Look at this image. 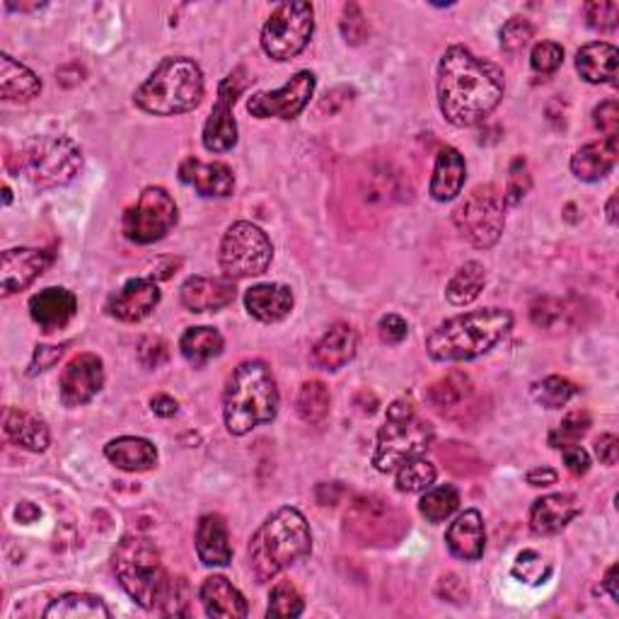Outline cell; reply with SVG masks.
Listing matches in <instances>:
<instances>
[{"label":"cell","instance_id":"cell-49","mask_svg":"<svg viewBox=\"0 0 619 619\" xmlns=\"http://www.w3.org/2000/svg\"><path fill=\"white\" fill-rule=\"evenodd\" d=\"M341 34L346 36V42L351 44H361L368 36V22L363 10L358 8L356 3L344 6V15H341Z\"/></svg>","mask_w":619,"mask_h":619},{"label":"cell","instance_id":"cell-33","mask_svg":"<svg viewBox=\"0 0 619 619\" xmlns=\"http://www.w3.org/2000/svg\"><path fill=\"white\" fill-rule=\"evenodd\" d=\"M617 163V139L588 143L572 158V172L580 182H598L610 175Z\"/></svg>","mask_w":619,"mask_h":619},{"label":"cell","instance_id":"cell-44","mask_svg":"<svg viewBox=\"0 0 619 619\" xmlns=\"http://www.w3.org/2000/svg\"><path fill=\"white\" fill-rule=\"evenodd\" d=\"M590 428V414L588 412H572L560 426L550 433V445L556 450L566 448V445H576L586 436Z\"/></svg>","mask_w":619,"mask_h":619},{"label":"cell","instance_id":"cell-60","mask_svg":"<svg viewBox=\"0 0 619 619\" xmlns=\"http://www.w3.org/2000/svg\"><path fill=\"white\" fill-rule=\"evenodd\" d=\"M15 515H18L20 523H32L34 518H40V509H36V506L30 503V501H22V503L18 506Z\"/></svg>","mask_w":619,"mask_h":619},{"label":"cell","instance_id":"cell-6","mask_svg":"<svg viewBox=\"0 0 619 619\" xmlns=\"http://www.w3.org/2000/svg\"><path fill=\"white\" fill-rule=\"evenodd\" d=\"M115 572L121 588L145 610L163 608L170 576L155 544L143 535H127L115 552Z\"/></svg>","mask_w":619,"mask_h":619},{"label":"cell","instance_id":"cell-34","mask_svg":"<svg viewBox=\"0 0 619 619\" xmlns=\"http://www.w3.org/2000/svg\"><path fill=\"white\" fill-rule=\"evenodd\" d=\"M617 61H619L617 46H612L608 42H593V44H586L576 54V70L580 73V78L593 85L615 83Z\"/></svg>","mask_w":619,"mask_h":619},{"label":"cell","instance_id":"cell-47","mask_svg":"<svg viewBox=\"0 0 619 619\" xmlns=\"http://www.w3.org/2000/svg\"><path fill=\"white\" fill-rule=\"evenodd\" d=\"M586 22L596 32H615L619 24V3L612 0H593L586 6Z\"/></svg>","mask_w":619,"mask_h":619},{"label":"cell","instance_id":"cell-14","mask_svg":"<svg viewBox=\"0 0 619 619\" xmlns=\"http://www.w3.org/2000/svg\"><path fill=\"white\" fill-rule=\"evenodd\" d=\"M315 93V76L310 70H301L274 93H257L247 102V111L257 119H295L307 107Z\"/></svg>","mask_w":619,"mask_h":619},{"label":"cell","instance_id":"cell-12","mask_svg":"<svg viewBox=\"0 0 619 619\" xmlns=\"http://www.w3.org/2000/svg\"><path fill=\"white\" fill-rule=\"evenodd\" d=\"M315 30L313 6L303 0L281 3L271 12L262 30V48L269 58L289 61L298 56L307 46Z\"/></svg>","mask_w":619,"mask_h":619},{"label":"cell","instance_id":"cell-20","mask_svg":"<svg viewBox=\"0 0 619 619\" xmlns=\"http://www.w3.org/2000/svg\"><path fill=\"white\" fill-rule=\"evenodd\" d=\"M235 283L232 279H208V276H192L184 281L180 291L182 305L189 313H216V310L228 307L235 301Z\"/></svg>","mask_w":619,"mask_h":619},{"label":"cell","instance_id":"cell-24","mask_svg":"<svg viewBox=\"0 0 619 619\" xmlns=\"http://www.w3.org/2000/svg\"><path fill=\"white\" fill-rule=\"evenodd\" d=\"M445 544L457 560L477 562L487 547L485 520H481L479 511H465L463 515H457L455 523L445 532Z\"/></svg>","mask_w":619,"mask_h":619},{"label":"cell","instance_id":"cell-32","mask_svg":"<svg viewBox=\"0 0 619 619\" xmlns=\"http://www.w3.org/2000/svg\"><path fill=\"white\" fill-rule=\"evenodd\" d=\"M42 93V80L20 61L0 56V97L8 102H30Z\"/></svg>","mask_w":619,"mask_h":619},{"label":"cell","instance_id":"cell-27","mask_svg":"<svg viewBox=\"0 0 619 619\" xmlns=\"http://www.w3.org/2000/svg\"><path fill=\"white\" fill-rule=\"evenodd\" d=\"M358 349V337L351 325L337 322L313 349V363L322 370H339L351 361Z\"/></svg>","mask_w":619,"mask_h":619},{"label":"cell","instance_id":"cell-11","mask_svg":"<svg viewBox=\"0 0 619 619\" xmlns=\"http://www.w3.org/2000/svg\"><path fill=\"white\" fill-rule=\"evenodd\" d=\"M274 257V247L262 228L240 220L222 235L220 242V269L228 279H250L264 274Z\"/></svg>","mask_w":619,"mask_h":619},{"label":"cell","instance_id":"cell-62","mask_svg":"<svg viewBox=\"0 0 619 619\" xmlns=\"http://www.w3.org/2000/svg\"><path fill=\"white\" fill-rule=\"evenodd\" d=\"M3 194H6V204H10V202H12V196H10V189H8V187H3Z\"/></svg>","mask_w":619,"mask_h":619},{"label":"cell","instance_id":"cell-38","mask_svg":"<svg viewBox=\"0 0 619 619\" xmlns=\"http://www.w3.org/2000/svg\"><path fill=\"white\" fill-rule=\"evenodd\" d=\"M329 390L322 380H307L298 392V414L310 426H322L329 416Z\"/></svg>","mask_w":619,"mask_h":619},{"label":"cell","instance_id":"cell-10","mask_svg":"<svg viewBox=\"0 0 619 619\" xmlns=\"http://www.w3.org/2000/svg\"><path fill=\"white\" fill-rule=\"evenodd\" d=\"M436 433L428 421L419 419V414L410 416H388L385 426L378 433V448L373 455V465L378 473H392L406 460L424 455Z\"/></svg>","mask_w":619,"mask_h":619},{"label":"cell","instance_id":"cell-41","mask_svg":"<svg viewBox=\"0 0 619 619\" xmlns=\"http://www.w3.org/2000/svg\"><path fill=\"white\" fill-rule=\"evenodd\" d=\"M436 465L424 460V457H414L398 467V489L404 493H416L431 489L436 481Z\"/></svg>","mask_w":619,"mask_h":619},{"label":"cell","instance_id":"cell-15","mask_svg":"<svg viewBox=\"0 0 619 619\" xmlns=\"http://www.w3.org/2000/svg\"><path fill=\"white\" fill-rule=\"evenodd\" d=\"M242 70H235L220 83L218 102L210 109L208 121L204 127V145L210 153H226L238 143V123L232 117V105L245 88V80L240 78Z\"/></svg>","mask_w":619,"mask_h":619},{"label":"cell","instance_id":"cell-16","mask_svg":"<svg viewBox=\"0 0 619 619\" xmlns=\"http://www.w3.org/2000/svg\"><path fill=\"white\" fill-rule=\"evenodd\" d=\"M424 400L433 412H438L450 421H460V424L477 410V392L473 380L460 373V370H453V373L431 382L424 392Z\"/></svg>","mask_w":619,"mask_h":619},{"label":"cell","instance_id":"cell-8","mask_svg":"<svg viewBox=\"0 0 619 619\" xmlns=\"http://www.w3.org/2000/svg\"><path fill=\"white\" fill-rule=\"evenodd\" d=\"M344 530L354 542L363 547H392L410 530L406 520L394 506L380 497H358L346 509Z\"/></svg>","mask_w":619,"mask_h":619},{"label":"cell","instance_id":"cell-19","mask_svg":"<svg viewBox=\"0 0 619 619\" xmlns=\"http://www.w3.org/2000/svg\"><path fill=\"white\" fill-rule=\"evenodd\" d=\"M160 303V289L151 279H131L121 291L111 295L107 310L121 322H141L153 313Z\"/></svg>","mask_w":619,"mask_h":619},{"label":"cell","instance_id":"cell-50","mask_svg":"<svg viewBox=\"0 0 619 619\" xmlns=\"http://www.w3.org/2000/svg\"><path fill=\"white\" fill-rule=\"evenodd\" d=\"M530 189V175H528V167H525V160H513L511 165V175H509V187H506L503 194V202L509 204H518L523 199L525 192Z\"/></svg>","mask_w":619,"mask_h":619},{"label":"cell","instance_id":"cell-9","mask_svg":"<svg viewBox=\"0 0 619 619\" xmlns=\"http://www.w3.org/2000/svg\"><path fill=\"white\" fill-rule=\"evenodd\" d=\"M455 228L477 250H489L499 242L506 226V202L493 184H479L455 208Z\"/></svg>","mask_w":619,"mask_h":619},{"label":"cell","instance_id":"cell-37","mask_svg":"<svg viewBox=\"0 0 619 619\" xmlns=\"http://www.w3.org/2000/svg\"><path fill=\"white\" fill-rule=\"evenodd\" d=\"M485 283H487L485 267H481L479 262H467L465 267L455 271L448 289H445V298L457 307L469 305L479 298L481 291H485Z\"/></svg>","mask_w":619,"mask_h":619},{"label":"cell","instance_id":"cell-1","mask_svg":"<svg viewBox=\"0 0 619 619\" xmlns=\"http://www.w3.org/2000/svg\"><path fill=\"white\" fill-rule=\"evenodd\" d=\"M503 73L465 46H450L438 66V105L453 127H475L503 100Z\"/></svg>","mask_w":619,"mask_h":619},{"label":"cell","instance_id":"cell-13","mask_svg":"<svg viewBox=\"0 0 619 619\" xmlns=\"http://www.w3.org/2000/svg\"><path fill=\"white\" fill-rule=\"evenodd\" d=\"M177 226V204L160 187H148L141 199L123 214V235L135 245L163 240Z\"/></svg>","mask_w":619,"mask_h":619},{"label":"cell","instance_id":"cell-53","mask_svg":"<svg viewBox=\"0 0 619 619\" xmlns=\"http://www.w3.org/2000/svg\"><path fill=\"white\" fill-rule=\"evenodd\" d=\"M378 334L385 344H402L406 339V334H410V325H406L400 315H385L380 319Z\"/></svg>","mask_w":619,"mask_h":619},{"label":"cell","instance_id":"cell-22","mask_svg":"<svg viewBox=\"0 0 619 619\" xmlns=\"http://www.w3.org/2000/svg\"><path fill=\"white\" fill-rule=\"evenodd\" d=\"M78 313V301L68 289H44L30 298V315L44 332L64 329Z\"/></svg>","mask_w":619,"mask_h":619},{"label":"cell","instance_id":"cell-55","mask_svg":"<svg viewBox=\"0 0 619 619\" xmlns=\"http://www.w3.org/2000/svg\"><path fill=\"white\" fill-rule=\"evenodd\" d=\"M66 346H36L34 358H32V373L36 370H48L61 356H64Z\"/></svg>","mask_w":619,"mask_h":619},{"label":"cell","instance_id":"cell-57","mask_svg":"<svg viewBox=\"0 0 619 619\" xmlns=\"http://www.w3.org/2000/svg\"><path fill=\"white\" fill-rule=\"evenodd\" d=\"M151 410H153V414L167 419V416L177 414L180 404L175 398H170V394H155V398L151 400Z\"/></svg>","mask_w":619,"mask_h":619},{"label":"cell","instance_id":"cell-17","mask_svg":"<svg viewBox=\"0 0 619 619\" xmlns=\"http://www.w3.org/2000/svg\"><path fill=\"white\" fill-rule=\"evenodd\" d=\"M105 385L102 358L95 354H80L61 373V402L66 406L88 404Z\"/></svg>","mask_w":619,"mask_h":619},{"label":"cell","instance_id":"cell-51","mask_svg":"<svg viewBox=\"0 0 619 619\" xmlns=\"http://www.w3.org/2000/svg\"><path fill=\"white\" fill-rule=\"evenodd\" d=\"M593 123L605 133V139H617L619 131V105L615 100H605L593 111Z\"/></svg>","mask_w":619,"mask_h":619},{"label":"cell","instance_id":"cell-39","mask_svg":"<svg viewBox=\"0 0 619 619\" xmlns=\"http://www.w3.org/2000/svg\"><path fill=\"white\" fill-rule=\"evenodd\" d=\"M457 506H460V491L453 485H445L428 489L419 501V511L428 523H443V520H448L457 511Z\"/></svg>","mask_w":619,"mask_h":619},{"label":"cell","instance_id":"cell-30","mask_svg":"<svg viewBox=\"0 0 619 619\" xmlns=\"http://www.w3.org/2000/svg\"><path fill=\"white\" fill-rule=\"evenodd\" d=\"M105 455L111 465H117L123 473H148L158 465V450L151 441L121 436L105 445Z\"/></svg>","mask_w":619,"mask_h":619},{"label":"cell","instance_id":"cell-36","mask_svg":"<svg viewBox=\"0 0 619 619\" xmlns=\"http://www.w3.org/2000/svg\"><path fill=\"white\" fill-rule=\"evenodd\" d=\"M180 349L192 366L202 368L222 354V337L214 327H192L182 334Z\"/></svg>","mask_w":619,"mask_h":619},{"label":"cell","instance_id":"cell-40","mask_svg":"<svg viewBox=\"0 0 619 619\" xmlns=\"http://www.w3.org/2000/svg\"><path fill=\"white\" fill-rule=\"evenodd\" d=\"M568 317H572V310H568L566 301H560V298H537L530 307L532 325L540 329H547V332L566 329L568 325H572Z\"/></svg>","mask_w":619,"mask_h":619},{"label":"cell","instance_id":"cell-58","mask_svg":"<svg viewBox=\"0 0 619 619\" xmlns=\"http://www.w3.org/2000/svg\"><path fill=\"white\" fill-rule=\"evenodd\" d=\"M556 475L552 467H537V469H530L528 473V485L530 487H550V485H556Z\"/></svg>","mask_w":619,"mask_h":619},{"label":"cell","instance_id":"cell-5","mask_svg":"<svg viewBox=\"0 0 619 619\" xmlns=\"http://www.w3.org/2000/svg\"><path fill=\"white\" fill-rule=\"evenodd\" d=\"M204 97L202 68L192 58H165L153 76L135 90V105L148 115L175 117L199 107Z\"/></svg>","mask_w":619,"mask_h":619},{"label":"cell","instance_id":"cell-7","mask_svg":"<svg viewBox=\"0 0 619 619\" xmlns=\"http://www.w3.org/2000/svg\"><path fill=\"white\" fill-rule=\"evenodd\" d=\"M18 158L22 175L40 189L64 187L83 170L80 148L66 135H36L22 145Z\"/></svg>","mask_w":619,"mask_h":619},{"label":"cell","instance_id":"cell-23","mask_svg":"<svg viewBox=\"0 0 619 619\" xmlns=\"http://www.w3.org/2000/svg\"><path fill=\"white\" fill-rule=\"evenodd\" d=\"M180 180L192 187L202 196H230L235 189V177L232 170L222 163H202L196 158H187L180 165Z\"/></svg>","mask_w":619,"mask_h":619},{"label":"cell","instance_id":"cell-35","mask_svg":"<svg viewBox=\"0 0 619 619\" xmlns=\"http://www.w3.org/2000/svg\"><path fill=\"white\" fill-rule=\"evenodd\" d=\"M46 619H109L111 612L102 598L88 593H66L44 610Z\"/></svg>","mask_w":619,"mask_h":619},{"label":"cell","instance_id":"cell-26","mask_svg":"<svg viewBox=\"0 0 619 619\" xmlns=\"http://www.w3.org/2000/svg\"><path fill=\"white\" fill-rule=\"evenodd\" d=\"M196 554L206 566H228L232 560V547L228 537V525L218 513H208L196 525Z\"/></svg>","mask_w":619,"mask_h":619},{"label":"cell","instance_id":"cell-4","mask_svg":"<svg viewBox=\"0 0 619 619\" xmlns=\"http://www.w3.org/2000/svg\"><path fill=\"white\" fill-rule=\"evenodd\" d=\"M279 414V388L262 361H245L235 368L222 394V416L232 436H245L252 428L269 424Z\"/></svg>","mask_w":619,"mask_h":619},{"label":"cell","instance_id":"cell-3","mask_svg":"<svg viewBox=\"0 0 619 619\" xmlns=\"http://www.w3.org/2000/svg\"><path fill=\"white\" fill-rule=\"evenodd\" d=\"M313 550V535L298 509H279L271 513L250 542V566L259 584L276 578L283 568L303 562Z\"/></svg>","mask_w":619,"mask_h":619},{"label":"cell","instance_id":"cell-31","mask_svg":"<svg viewBox=\"0 0 619 619\" xmlns=\"http://www.w3.org/2000/svg\"><path fill=\"white\" fill-rule=\"evenodd\" d=\"M3 428H6V436L24 450L44 453L48 448V443H52V433H48L46 421L32 412L8 410L3 419Z\"/></svg>","mask_w":619,"mask_h":619},{"label":"cell","instance_id":"cell-18","mask_svg":"<svg viewBox=\"0 0 619 619\" xmlns=\"http://www.w3.org/2000/svg\"><path fill=\"white\" fill-rule=\"evenodd\" d=\"M54 254L36 247H20V250L3 252V269H0V289L3 295L24 291L40 279L52 264Z\"/></svg>","mask_w":619,"mask_h":619},{"label":"cell","instance_id":"cell-59","mask_svg":"<svg viewBox=\"0 0 619 619\" xmlns=\"http://www.w3.org/2000/svg\"><path fill=\"white\" fill-rule=\"evenodd\" d=\"M617 574H619V566H610V572L605 574V580H602V588L610 593V598L612 600H619V586H617Z\"/></svg>","mask_w":619,"mask_h":619},{"label":"cell","instance_id":"cell-54","mask_svg":"<svg viewBox=\"0 0 619 619\" xmlns=\"http://www.w3.org/2000/svg\"><path fill=\"white\" fill-rule=\"evenodd\" d=\"M562 455H564V463H566V469L572 475L576 477H584L588 469H590V457L588 453L580 448V445H566V448H562Z\"/></svg>","mask_w":619,"mask_h":619},{"label":"cell","instance_id":"cell-25","mask_svg":"<svg viewBox=\"0 0 619 619\" xmlns=\"http://www.w3.org/2000/svg\"><path fill=\"white\" fill-rule=\"evenodd\" d=\"M245 307L259 322H281L293 310V291L283 283H259L245 293Z\"/></svg>","mask_w":619,"mask_h":619},{"label":"cell","instance_id":"cell-52","mask_svg":"<svg viewBox=\"0 0 619 619\" xmlns=\"http://www.w3.org/2000/svg\"><path fill=\"white\" fill-rule=\"evenodd\" d=\"M167 344L160 337H145L139 346V358L145 368H160L167 361Z\"/></svg>","mask_w":619,"mask_h":619},{"label":"cell","instance_id":"cell-2","mask_svg":"<svg viewBox=\"0 0 619 619\" xmlns=\"http://www.w3.org/2000/svg\"><path fill=\"white\" fill-rule=\"evenodd\" d=\"M513 327V315L503 307H485L445 319L428 334L426 351L433 361L455 363L491 351Z\"/></svg>","mask_w":619,"mask_h":619},{"label":"cell","instance_id":"cell-43","mask_svg":"<svg viewBox=\"0 0 619 619\" xmlns=\"http://www.w3.org/2000/svg\"><path fill=\"white\" fill-rule=\"evenodd\" d=\"M305 610V600L301 596V590L295 588L291 580H281V584L274 586L269 596V608H267V617H301Z\"/></svg>","mask_w":619,"mask_h":619},{"label":"cell","instance_id":"cell-42","mask_svg":"<svg viewBox=\"0 0 619 619\" xmlns=\"http://www.w3.org/2000/svg\"><path fill=\"white\" fill-rule=\"evenodd\" d=\"M578 394V388L572 380H566L562 376H550L542 382H537L535 390H532V398H535L542 406L547 410H562L568 402H572Z\"/></svg>","mask_w":619,"mask_h":619},{"label":"cell","instance_id":"cell-61","mask_svg":"<svg viewBox=\"0 0 619 619\" xmlns=\"http://www.w3.org/2000/svg\"><path fill=\"white\" fill-rule=\"evenodd\" d=\"M617 202H619V196L612 194L610 202H608V220L612 222V226H617Z\"/></svg>","mask_w":619,"mask_h":619},{"label":"cell","instance_id":"cell-21","mask_svg":"<svg viewBox=\"0 0 619 619\" xmlns=\"http://www.w3.org/2000/svg\"><path fill=\"white\" fill-rule=\"evenodd\" d=\"M580 513V506L572 493H550L542 497L530 509V530L540 537H550L562 532Z\"/></svg>","mask_w":619,"mask_h":619},{"label":"cell","instance_id":"cell-46","mask_svg":"<svg viewBox=\"0 0 619 619\" xmlns=\"http://www.w3.org/2000/svg\"><path fill=\"white\" fill-rule=\"evenodd\" d=\"M532 34H535V28L532 22L525 18H511L509 22L503 24L501 30V48L506 54H518L530 44Z\"/></svg>","mask_w":619,"mask_h":619},{"label":"cell","instance_id":"cell-29","mask_svg":"<svg viewBox=\"0 0 619 619\" xmlns=\"http://www.w3.org/2000/svg\"><path fill=\"white\" fill-rule=\"evenodd\" d=\"M465 177H467V167H465V158L455 151V148L445 145L438 151L436 158V167H433V177H431V196L436 202H453L457 194L463 192L465 187Z\"/></svg>","mask_w":619,"mask_h":619},{"label":"cell","instance_id":"cell-48","mask_svg":"<svg viewBox=\"0 0 619 619\" xmlns=\"http://www.w3.org/2000/svg\"><path fill=\"white\" fill-rule=\"evenodd\" d=\"M530 64L535 68V73L550 76V73H554L564 64V48L554 42H540L535 48H532Z\"/></svg>","mask_w":619,"mask_h":619},{"label":"cell","instance_id":"cell-45","mask_svg":"<svg viewBox=\"0 0 619 619\" xmlns=\"http://www.w3.org/2000/svg\"><path fill=\"white\" fill-rule=\"evenodd\" d=\"M550 574H552V566L542 554L532 552V550H525V552L518 554L515 566H513L515 578L525 580V584H532V586H540L550 578Z\"/></svg>","mask_w":619,"mask_h":619},{"label":"cell","instance_id":"cell-56","mask_svg":"<svg viewBox=\"0 0 619 619\" xmlns=\"http://www.w3.org/2000/svg\"><path fill=\"white\" fill-rule=\"evenodd\" d=\"M596 453L600 457L602 465H617L619 460V438L612 436V433H605L596 441Z\"/></svg>","mask_w":619,"mask_h":619},{"label":"cell","instance_id":"cell-28","mask_svg":"<svg viewBox=\"0 0 619 619\" xmlns=\"http://www.w3.org/2000/svg\"><path fill=\"white\" fill-rule=\"evenodd\" d=\"M202 602L208 617H222V619H240L247 617L250 608L242 593L235 588L226 576H208L202 586Z\"/></svg>","mask_w":619,"mask_h":619}]
</instances>
